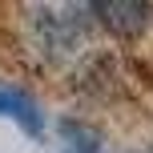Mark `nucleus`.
<instances>
[{
    "mask_svg": "<svg viewBox=\"0 0 153 153\" xmlns=\"http://www.w3.org/2000/svg\"><path fill=\"white\" fill-rule=\"evenodd\" d=\"M93 12H101V20L121 36H133L149 24V4H137V0H105V4H93Z\"/></svg>",
    "mask_w": 153,
    "mask_h": 153,
    "instance_id": "1",
    "label": "nucleus"
},
{
    "mask_svg": "<svg viewBox=\"0 0 153 153\" xmlns=\"http://www.w3.org/2000/svg\"><path fill=\"white\" fill-rule=\"evenodd\" d=\"M0 117H12L16 125H24V129L32 133V137L45 129L36 101H32L28 93H20V89H0Z\"/></svg>",
    "mask_w": 153,
    "mask_h": 153,
    "instance_id": "2",
    "label": "nucleus"
},
{
    "mask_svg": "<svg viewBox=\"0 0 153 153\" xmlns=\"http://www.w3.org/2000/svg\"><path fill=\"white\" fill-rule=\"evenodd\" d=\"M61 137H65V145H69V153H101L97 133L85 129V125H76V121H65L61 125Z\"/></svg>",
    "mask_w": 153,
    "mask_h": 153,
    "instance_id": "3",
    "label": "nucleus"
}]
</instances>
